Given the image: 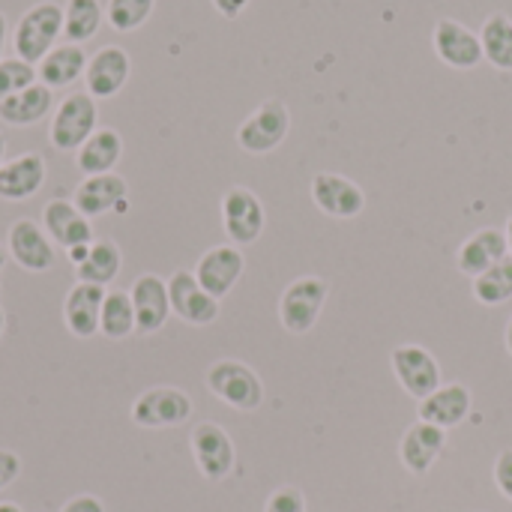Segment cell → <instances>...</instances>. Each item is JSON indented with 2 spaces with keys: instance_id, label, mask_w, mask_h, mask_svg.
Listing matches in <instances>:
<instances>
[{
  "instance_id": "17",
  "label": "cell",
  "mask_w": 512,
  "mask_h": 512,
  "mask_svg": "<svg viewBox=\"0 0 512 512\" xmlns=\"http://www.w3.org/2000/svg\"><path fill=\"white\" fill-rule=\"evenodd\" d=\"M42 219H45V234L54 243H60L66 252L93 243V225H90V219L75 204H69L63 198L48 201L45 210H42Z\"/></svg>"
},
{
  "instance_id": "43",
  "label": "cell",
  "mask_w": 512,
  "mask_h": 512,
  "mask_svg": "<svg viewBox=\"0 0 512 512\" xmlns=\"http://www.w3.org/2000/svg\"><path fill=\"white\" fill-rule=\"evenodd\" d=\"M507 351L512 354V318H510V324H507Z\"/></svg>"
},
{
  "instance_id": "33",
  "label": "cell",
  "mask_w": 512,
  "mask_h": 512,
  "mask_svg": "<svg viewBox=\"0 0 512 512\" xmlns=\"http://www.w3.org/2000/svg\"><path fill=\"white\" fill-rule=\"evenodd\" d=\"M39 75H36V66L21 60V57H9V60H0V102L30 84H36Z\"/></svg>"
},
{
  "instance_id": "13",
  "label": "cell",
  "mask_w": 512,
  "mask_h": 512,
  "mask_svg": "<svg viewBox=\"0 0 512 512\" xmlns=\"http://www.w3.org/2000/svg\"><path fill=\"white\" fill-rule=\"evenodd\" d=\"M243 270H246V258L237 246H213L201 255L195 267V279L210 297L222 300L240 282Z\"/></svg>"
},
{
  "instance_id": "36",
  "label": "cell",
  "mask_w": 512,
  "mask_h": 512,
  "mask_svg": "<svg viewBox=\"0 0 512 512\" xmlns=\"http://www.w3.org/2000/svg\"><path fill=\"white\" fill-rule=\"evenodd\" d=\"M21 474V459L12 450H0V492L9 489Z\"/></svg>"
},
{
  "instance_id": "19",
  "label": "cell",
  "mask_w": 512,
  "mask_h": 512,
  "mask_svg": "<svg viewBox=\"0 0 512 512\" xmlns=\"http://www.w3.org/2000/svg\"><path fill=\"white\" fill-rule=\"evenodd\" d=\"M48 165L39 153H21L0 168V198L3 201H27L45 183Z\"/></svg>"
},
{
  "instance_id": "4",
  "label": "cell",
  "mask_w": 512,
  "mask_h": 512,
  "mask_svg": "<svg viewBox=\"0 0 512 512\" xmlns=\"http://www.w3.org/2000/svg\"><path fill=\"white\" fill-rule=\"evenodd\" d=\"M291 129V111L282 99H264L237 129V144L252 153V156H264L273 153Z\"/></svg>"
},
{
  "instance_id": "34",
  "label": "cell",
  "mask_w": 512,
  "mask_h": 512,
  "mask_svg": "<svg viewBox=\"0 0 512 512\" xmlns=\"http://www.w3.org/2000/svg\"><path fill=\"white\" fill-rule=\"evenodd\" d=\"M264 512H306V498L300 489L294 486H285V489H276L267 501V510Z\"/></svg>"
},
{
  "instance_id": "8",
  "label": "cell",
  "mask_w": 512,
  "mask_h": 512,
  "mask_svg": "<svg viewBox=\"0 0 512 512\" xmlns=\"http://www.w3.org/2000/svg\"><path fill=\"white\" fill-rule=\"evenodd\" d=\"M264 204L246 186H231L222 198V228L234 246H249L264 231Z\"/></svg>"
},
{
  "instance_id": "21",
  "label": "cell",
  "mask_w": 512,
  "mask_h": 512,
  "mask_svg": "<svg viewBox=\"0 0 512 512\" xmlns=\"http://www.w3.org/2000/svg\"><path fill=\"white\" fill-rule=\"evenodd\" d=\"M471 414V390L465 384H447L438 387L429 399L420 402V420L432 423L438 429H453Z\"/></svg>"
},
{
  "instance_id": "22",
  "label": "cell",
  "mask_w": 512,
  "mask_h": 512,
  "mask_svg": "<svg viewBox=\"0 0 512 512\" xmlns=\"http://www.w3.org/2000/svg\"><path fill=\"white\" fill-rule=\"evenodd\" d=\"M447 444V432L432 426V423H414L405 438H402V447H399V456L405 462V468L411 474H429V468L435 465V459L441 456Z\"/></svg>"
},
{
  "instance_id": "41",
  "label": "cell",
  "mask_w": 512,
  "mask_h": 512,
  "mask_svg": "<svg viewBox=\"0 0 512 512\" xmlns=\"http://www.w3.org/2000/svg\"><path fill=\"white\" fill-rule=\"evenodd\" d=\"M3 156H6V138L0 135V168H3V162H6Z\"/></svg>"
},
{
  "instance_id": "23",
  "label": "cell",
  "mask_w": 512,
  "mask_h": 512,
  "mask_svg": "<svg viewBox=\"0 0 512 512\" xmlns=\"http://www.w3.org/2000/svg\"><path fill=\"white\" fill-rule=\"evenodd\" d=\"M126 198V180L120 174H93V177H84L75 189V198L72 204L87 216H102L108 210H114L120 201Z\"/></svg>"
},
{
  "instance_id": "1",
  "label": "cell",
  "mask_w": 512,
  "mask_h": 512,
  "mask_svg": "<svg viewBox=\"0 0 512 512\" xmlns=\"http://www.w3.org/2000/svg\"><path fill=\"white\" fill-rule=\"evenodd\" d=\"M60 36H63V6L54 0H42L30 6L15 24V36H12L15 57L36 66L57 45Z\"/></svg>"
},
{
  "instance_id": "27",
  "label": "cell",
  "mask_w": 512,
  "mask_h": 512,
  "mask_svg": "<svg viewBox=\"0 0 512 512\" xmlns=\"http://www.w3.org/2000/svg\"><path fill=\"white\" fill-rule=\"evenodd\" d=\"M123 267V252L114 240H93V246L87 249V258L75 267V276L78 282H87V285H108L117 279Z\"/></svg>"
},
{
  "instance_id": "2",
  "label": "cell",
  "mask_w": 512,
  "mask_h": 512,
  "mask_svg": "<svg viewBox=\"0 0 512 512\" xmlns=\"http://www.w3.org/2000/svg\"><path fill=\"white\" fill-rule=\"evenodd\" d=\"M207 390L237 408V411H258L264 402V384L255 369L240 360H219L207 369Z\"/></svg>"
},
{
  "instance_id": "31",
  "label": "cell",
  "mask_w": 512,
  "mask_h": 512,
  "mask_svg": "<svg viewBox=\"0 0 512 512\" xmlns=\"http://www.w3.org/2000/svg\"><path fill=\"white\" fill-rule=\"evenodd\" d=\"M474 297L486 306H501L512 300V258H504L474 279Z\"/></svg>"
},
{
  "instance_id": "28",
  "label": "cell",
  "mask_w": 512,
  "mask_h": 512,
  "mask_svg": "<svg viewBox=\"0 0 512 512\" xmlns=\"http://www.w3.org/2000/svg\"><path fill=\"white\" fill-rule=\"evenodd\" d=\"M480 42H483V57L501 69L512 72V18L504 12H495L483 21L480 27Z\"/></svg>"
},
{
  "instance_id": "18",
  "label": "cell",
  "mask_w": 512,
  "mask_h": 512,
  "mask_svg": "<svg viewBox=\"0 0 512 512\" xmlns=\"http://www.w3.org/2000/svg\"><path fill=\"white\" fill-rule=\"evenodd\" d=\"M105 294L108 291L102 285H87V282H78L66 294V300H63V321H66V327H69L72 336L90 339V336L99 333Z\"/></svg>"
},
{
  "instance_id": "35",
  "label": "cell",
  "mask_w": 512,
  "mask_h": 512,
  "mask_svg": "<svg viewBox=\"0 0 512 512\" xmlns=\"http://www.w3.org/2000/svg\"><path fill=\"white\" fill-rule=\"evenodd\" d=\"M495 486L512 501V450H504L495 462Z\"/></svg>"
},
{
  "instance_id": "20",
  "label": "cell",
  "mask_w": 512,
  "mask_h": 512,
  "mask_svg": "<svg viewBox=\"0 0 512 512\" xmlns=\"http://www.w3.org/2000/svg\"><path fill=\"white\" fill-rule=\"evenodd\" d=\"M504 258H510V243L507 234L498 228H483L477 231L471 240H465V246L459 249V270L465 276H483L489 267L501 264Z\"/></svg>"
},
{
  "instance_id": "30",
  "label": "cell",
  "mask_w": 512,
  "mask_h": 512,
  "mask_svg": "<svg viewBox=\"0 0 512 512\" xmlns=\"http://www.w3.org/2000/svg\"><path fill=\"white\" fill-rule=\"evenodd\" d=\"M135 327V309H132V297L129 291H108L105 303H102V321H99V333L108 339H126L132 336Z\"/></svg>"
},
{
  "instance_id": "24",
  "label": "cell",
  "mask_w": 512,
  "mask_h": 512,
  "mask_svg": "<svg viewBox=\"0 0 512 512\" xmlns=\"http://www.w3.org/2000/svg\"><path fill=\"white\" fill-rule=\"evenodd\" d=\"M87 54L81 45H72V42H63V45H54L39 63H36V75L45 87H69L72 81H78L87 69Z\"/></svg>"
},
{
  "instance_id": "39",
  "label": "cell",
  "mask_w": 512,
  "mask_h": 512,
  "mask_svg": "<svg viewBox=\"0 0 512 512\" xmlns=\"http://www.w3.org/2000/svg\"><path fill=\"white\" fill-rule=\"evenodd\" d=\"M6 33H9V24H6V15L0 12V60H3V45H6Z\"/></svg>"
},
{
  "instance_id": "16",
  "label": "cell",
  "mask_w": 512,
  "mask_h": 512,
  "mask_svg": "<svg viewBox=\"0 0 512 512\" xmlns=\"http://www.w3.org/2000/svg\"><path fill=\"white\" fill-rule=\"evenodd\" d=\"M9 255L15 258L18 267L30 273H45L54 267V246L45 228L33 219H18L9 228Z\"/></svg>"
},
{
  "instance_id": "45",
  "label": "cell",
  "mask_w": 512,
  "mask_h": 512,
  "mask_svg": "<svg viewBox=\"0 0 512 512\" xmlns=\"http://www.w3.org/2000/svg\"><path fill=\"white\" fill-rule=\"evenodd\" d=\"M3 264H6V252L0 249V270H3Z\"/></svg>"
},
{
  "instance_id": "40",
  "label": "cell",
  "mask_w": 512,
  "mask_h": 512,
  "mask_svg": "<svg viewBox=\"0 0 512 512\" xmlns=\"http://www.w3.org/2000/svg\"><path fill=\"white\" fill-rule=\"evenodd\" d=\"M0 512H21V507H18V504H9V501H6V504H0Z\"/></svg>"
},
{
  "instance_id": "37",
  "label": "cell",
  "mask_w": 512,
  "mask_h": 512,
  "mask_svg": "<svg viewBox=\"0 0 512 512\" xmlns=\"http://www.w3.org/2000/svg\"><path fill=\"white\" fill-rule=\"evenodd\" d=\"M60 512H105V507H102V501L96 495H78L69 504H63Z\"/></svg>"
},
{
  "instance_id": "38",
  "label": "cell",
  "mask_w": 512,
  "mask_h": 512,
  "mask_svg": "<svg viewBox=\"0 0 512 512\" xmlns=\"http://www.w3.org/2000/svg\"><path fill=\"white\" fill-rule=\"evenodd\" d=\"M213 6H216V12H219V15H225V18H237V15L249 6V0H213Z\"/></svg>"
},
{
  "instance_id": "12",
  "label": "cell",
  "mask_w": 512,
  "mask_h": 512,
  "mask_svg": "<svg viewBox=\"0 0 512 512\" xmlns=\"http://www.w3.org/2000/svg\"><path fill=\"white\" fill-rule=\"evenodd\" d=\"M129 72H132L129 54L120 45H105L87 60V69H84L87 93L93 99H111L126 87Z\"/></svg>"
},
{
  "instance_id": "3",
  "label": "cell",
  "mask_w": 512,
  "mask_h": 512,
  "mask_svg": "<svg viewBox=\"0 0 512 512\" xmlns=\"http://www.w3.org/2000/svg\"><path fill=\"white\" fill-rule=\"evenodd\" d=\"M96 123H99L96 99L90 93H69L51 117L48 138H51L54 150L72 153L96 132Z\"/></svg>"
},
{
  "instance_id": "10",
  "label": "cell",
  "mask_w": 512,
  "mask_h": 512,
  "mask_svg": "<svg viewBox=\"0 0 512 512\" xmlns=\"http://www.w3.org/2000/svg\"><path fill=\"white\" fill-rule=\"evenodd\" d=\"M432 45H435V54L441 57V63H447L450 69H474L486 60L480 33H474L471 27H465L456 18H441L435 24Z\"/></svg>"
},
{
  "instance_id": "29",
  "label": "cell",
  "mask_w": 512,
  "mask_h": 512,
  "mask_svg": "<svg viewBox=\"0 0 512 512\" xmlns=\"http://www.w3.org/2000/svg\"><path fill=\"white\" fill-rule=\"evenodd\" d=\"M105 6L99 0H66L63 6V36L72 45H81L99 33Z\"/></svg>"
},
{
  "instance_id": "44",
  "label": "cell",
  "mask_w": 512,
  "mask_h": 512,
  "mask_svg": "<svg viewBox=\"0 0 512 512\" xmlns=\"http://www.w3.org/2000/svg\"><path fill=\"white\" fill-rule=\"evenodd\" d=\"M3 327H6V315H3V309H0V336H3Z\"/></svg>"
},
{
  "instance_id": "11",
  "label": "cell",
  "mask_w": 512,
  "mask_h": 512,
  "mask_svg": "<svg viewBox=\"0 0 512 512\" xmlns=\"http://www.w3.org/2000/svg\"><path fill=\"white\" fill-rule=\"evenodd\" d=\"M168 300H171V312L192 327H207L219 318V300L210 297L198 285L195 273L189 270H177L168 279Z\"/></svg>"
},
{
  "instance_id": "9",
  "label": "cell",
  "mask_w": 512,
  "mask_h": 512,
  "mask_svg": "<svg viewBox=\"0 0 512 512\" xmlns=\"http://www.w3.org/2000/svg\"><path fill=\"white\" fill-rule=\"evenodd\" d=\"M312 201L333 219H357L366 210V192L345 174L321 171L312 180Z\"/></svg>"
},
{
  "instance_id": "26",
  "label": "cell",
  "mask_w": 512,
  "mask_h": 512,
  "mask_svg": "<svg viewBox=\"0 0 512 512\" xmlns=\"http://www.w3.org/2000/svg\"><path fill=\"white\" fill-rule=\"evenodd\" d=\"M123 156V138L114 129H96L78 150H75V162L78 168L93 177V174H111V168L120 162Z\"/></svg>"
},
{
  "instance_id": "7",
  "label": "cell",
  "mask_w": 512,
  "mask_h": 512,
  "mask_svg": "<svg viewBox=\"0 0 512 512\" xmlns=\"http://www.w3.org/2000/svg\"><path fill=\"white\" fill-rule=\"evenodd\" d=\"M390 366L402 384V390L414 399H429L438 387H441V366L432 357V351H426L423 345H399L390 354Z\"/></svg>"
},
{
  "instance_id": "32",
  "label": "cell",
  "mask_w": 512,
  "mask_h": 512,
  "mask_svg": "<svg viewBox=\"0 0 512 512\" xmlns=\"http://www.w3.org/2000/svg\"><path fill=\"white\" fill-rule=\"evenodd\" d=\"M153 6L156 0H108L105 18L117 33H132L153 15Z\"/></svg>"
},
{
  "instance_id": "15",
  "label": "cell",
  "mask_w": 512,
  "mask_h": 512,
  "mask_svg": "<svg viewBox=\"0 0 512 512\" xmlns=\"http://www.w3.org/2000/svg\"><path fill=\"white\" fill-rule=\"evenodd\" d=\"M129 297H132V309H135V327L141 336H150L165 327V321L171 315L165 279H159L156 273H144L132 282Z\"/></svg>"
},
{
  "instance_id": "5",
  "label": "cell",
  "mask_w": 512,
  "mask_h": 512,
  "mask_svg": "<svg viewBox=\"0 0 512 512\" xmlns=\"http://www.w3.org/2000/svg\"><path fill=\"white\" fill-rule=\"evenodd\" d=\"M327 294H330V285L318 276H300L294 279L282 300H279V321L288 333L294 336H306L318 318H321V309L327 303Z\"/></svg>"
},
{
  "instance_id": "42",
  "label": "cell",
  "mask_w": 512,
  "mask_h": 512,
  "mask_svg": "<svg viewBox=\"0 0 512 512\" xmlns=\"http://www.w3.org/2000/svg\"><path fill=\"white\" fill-rule=\"evenodd\" d=\"M504 234H507V243H510V258H512V216H510V222H507V231H504Z\"/></svg>"
},
{
  "instance_id": "25",
  "label": "cell",
  "mask_w": 512,
  "mask_h": 512,
  "mask_svg": "<svg viewBox=\"0 0 512 512\" xmlns=\"http://www.w3.org/2000/svg\"><path fill=\"white\" fill-rule=\"evenodd\" d=\"M54 108V93L51 87H45L42 81L6 96L0 102V120L9 126H33L39 120H45V114Z\"/></svg>"
},
{
  "instance_id": "14",
  "label": "cell",
  "mask_w": 512,
  "mask_h": 512,
  "mask_svg": "<svg viewBox=\"0 0 512 512\" xmlns=\"http://www.w3.org/2000/svg\"><path fill=\"white\" fill-rule=\"evenodd\" d=\"M192 456L198 471L219 483L234 471V444L228 438V432L216 423H201L192 432Z\"/></svg>"
},
{
  "instance_id": "6",
  "label": "cell",
  "mask_w": 512,
  "mask_h": 512,
  "mask_svg": "<svg viewBox=\"0 0 512 512\" xmlns=\"http://www.w3.org/2000/svg\"><path fill=\"white\" fill-rule=\"evenodd\" d=\"M192 417V399L177 387H153L132 402V420L141 429H171Z\"/></svg>"
}]
</instances>
